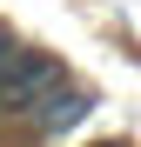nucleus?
Wrapping results in <instances>:
<instances>
[{"mask_svg":"<svg viewBox=\"0 0 141 147\" xmlns=\"http://www.w3.org/2000/svg\"><path fill=\"white\" fill-rule=\"evenodd\" d=\"M61 94V67L47 54H27V47H14L7 60H0V107L7 114H34Z\"/></svg>","mask_w":141,"mask_h":147,"instance_id":"1","label":"nucleus"},{"mask_svg":"<svg viewBox=\"0 0 141 147\" xmlns=\"http://www.w3.org/2000/svg\"><path fill=\"white\" fill-rule=\"evenodd\" d=\"M0 60H7V47H0Z\"/></svg>","mask_w":141,"mask_h":147,"instance_id":"2","label":"nucleus"}]
</instances>
